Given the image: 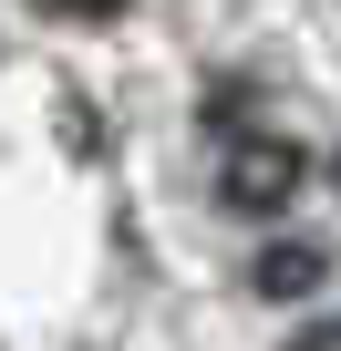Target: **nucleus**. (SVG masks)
Segmentation results:
<instances>
[{
	"label": "nucleus",
	"mask_w": 341,
	"mask_h": 351,
	"mask_svg": "<svg viewBox=\"0 0 341 351\" xmlns=\"http://www.w3.org/2000/svg\"><path fill=\"white\" fill-rule=\"evenodd\" d=\"M217 197H228L238 217L290 207V197H300V145H290V134H228V145H217Z\"/></svg>",
	"instance_id": "f257e3e1"
},
{
	"label": "nucleus",
	"mask_w": 341,
	"mask_h": 351,
	"mask_svg": "<svg viewBox=\"0 0 341 351\" xmlns=\"http://www.w3.org/2000/svg\"><path fill=\"white\" fill-rule=\"evenodd\" d=\"M248 289H259V300H300V289H320V248H300V238H269V248L248 258Z\"/></svg>",
	"instance_id": "f03ea898"
},
{
	"label": "nucleus",
	"mask_w": 341,
	"mask_h": 351,
	"mask_svg": "<svg viewBox=\"0 0 341 351\" xmlns=\"http://www.w3.org/2000/svg\"><path fill=\"white\" fill-rule=\"evenodd\" d=\"M290 351H341V320H320V330H300Z\"/></svg>",
	"instance_id": "7ed1b4c3"
},
{
	"label": "nucleus",
	"mask_w": 341,
	"mask_h": 351,
	"mask_svg": "<svg viewBox=\"0 0 341 351\" xmlns=\"http://www.w3.org/2000/svg\"><path fill=\"white\" fill-rule=\"evenodd\" d=\"M62 11H124V0H62Z\"/></svg>",
	"instance_id": "20e7f679"
},
{
	"label": "nucleus",
	"mask_w": 341,
	"mask_h": 351,
	"mask_svg": "<svg viewBox=\"0 0 341 351\" xmlns=\"http://www.w3.org/2000/svg\"><path fill=\"white\" fill-rule=\"evenodd\" d=\"M331 186H341V155H331Z\"/></svg>",
	"instance_id": "39448f33"
}]
</instances>
